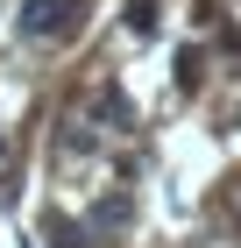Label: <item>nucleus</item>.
Instances as JSON below:
<instances>
[{"label":"nucleus","mask_w":241,"mask_h":248,"mask_svg":"<svg viewBox=\"0 0 241 248\" xmlns=\"http://www.w3.org/2000/svg\"><path fill=\"white\" fill-rule=\"evenodd\" d=\"M128 29H135V36L156 29V0H128Z\"/></svg>","instance_id":"obj_2"},{"label":"nucleus","mask_w":241,"mask_h":248,"mask_svg":"<svg viewBox=\"0 0 241 248\" xmlns=\"http://www.w3.org/2000/svg\"><path fill=\"white\" fill-rule=\"evenodd\" d=\"M121 220H128V199H107V206L93 213V227H121Z\"/></svg>","instance_id":"obj_3"},{"label":"nucleus","mask_w":241,"mask_h":248,"mask_svg":"<svg viewBox=\"0 0 241 248\" xmlns=\"http://www.w3.org/2000/svg\"><path fill=\"white\" fill-rule=\"evenodd\" d=\"M78 29V0H29L21 7V36H71Z\"/></svg>","instance_id":"obj_1"}]
</instances>
